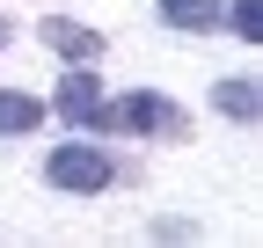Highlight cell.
<instances>
[{
    "mask_svg": "<svg viewBox=\"0 0 263 248\" xmlns=\"http://www.w3.org/2000/svg\"><path fill=\"white\" fill-rule=\"evenodd\" d=\"M95 124H103V132H168V139H183V132H190V124H183V110H176V102H161V95L103 102V110H95Z\"/></svg>",
    "mask_w": 263,
    "mask_h": 248,
    "instance_id": "1",
    "label": "cell"
},
{
    "mask_svg": "<svg viewBox=\"0 0 263 248\" xmlns=\"http://www.w3.org/2000/svg\"><path fill=\"white\" fill-rule=\"evenodd\" d=\"M44 175L59 182V190H103V182H110V153L103 146H59Z\"/></svg>",
    "mask_w": 263,
    "mask_h": 248,
    "instance_id": "2",
    "label": "cell"
},
{
    "mask_svg": "<svg viewBox=\"0 0 263 248\" xmlns=\"http://www.w3.org/2000/svg\"><path fill=\"white\" fill-rule=\"evenodd\" d=\"M95 110H103L95 73H66V80H59V117H66V124H95Z\"/></svg>",
    "mask_w": 263,
    "mask_h": 248,
    "instance_id": "3",
    "label": "cell"
},
{
    "mask_svg": "<svg viewBox=\"0 0 263 248\" xmlns=\"http://www.w3.org/2000/svg\"><path fill=\"white\" fill-rule=\"evenodd\" d=\"M44 44L66 51V58H95V51H103V37H95V29H81V22H44Z\"/></svg>",
    "mask_w": 263,
    "mask_h": 248,
    "instance_id": "4",
    "label": "cell"
},
{
    "mask_svg": "<svg viewBox=\"0 0 263 248\" xmlns=\"http://www.w3.org/2000/svg\"><path fill=\"white\" fill-rule=\"evenodd\" d=\"M212 102H219L227 117H241V124H256V117H263V95H256L249 80H219V88H212Z\"/></svg>",
    "mask_w": 263,
    "mask_h": 248,
    "instance_id": "5",
    "label": "cell"
},
{
    "mask_svg": "<svg viewBox=\"0 0 263 248\" xmlns=\"http://www.w3.org/2000/svg\"><path fill=\"white\" fill-rule=\"evenodd\" d=\"M161 15L183 22V29H212L219 22V0H161Z\"/></svg>",
    "mask_w": 263,
    "mask_h": 248,
    "instance_id": "6",
    "label": "cell"
},
{
    "mask_svg": "<svg viewBox=\"0 0 263 248\" xmlns=\"http://www.w3.org/2000/svg\"><path fill=\"white\" fill-rule=\"evenodd\" d=\"M37 117H44L37 95H0V139H8V132H29Z\"/></svg>",
    "mask_w": 263,
    "mask_h": 248,
    "instance_id": "7",
    "label": "cell"
},
{
    "mask_svg": "<svg viewBox=\"0 0 263 248\" xmlns=\"http://www.w3.org/2000/svg\"><path fill=\"white\" fill-rule=\"evenodd\" d=\"M234 37L263 44V0H234Z\"/></svg>",
    "mask_w": 263,
    "mask_h": 248,
    "instance_id": "8",
    "label": "cell"
}]
</instances>
